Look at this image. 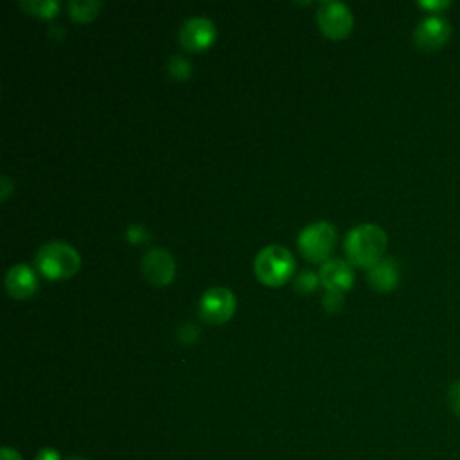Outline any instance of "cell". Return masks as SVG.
I'll return each mask as SVG.
<instances>
[{
  "label": "cell",
  "instance_id": "obj_1",
  "mask_svg": "<svg viewBox=\"0 0 460 460\" xmlns=\"http://www.w3.org/2000/svg\"><path fill=\"white\" fill-rule=\"evenodd\" d=\"M343 248L352 264L370 268L383 257L386 234L379 225L361 223L347 232Z\"/></svg>",
  "mask_w": 460,
  "mask_h": 460
},
{
  "label": "cell",
  "instance_id": "obj_2",
  "mask_svg": "<svg viewBox=\"0 0 460 460\" xmlns=\"http://www.w3.org/2000/svg\"><path fill=\"white\" fill-rule=\"evenodd\" d=\"M36 266L49 279H63L75 273L79 255L63 241H49L36 252Z\"/></svg>",
  "mask_w": 460,
  "mask_h": 460
},
{
  "label": "cell",
  "instance_id": "obj_3",
  "mask_svg": "<svg viewBox=\"0 0 460 460\" xmlns=\"http://www.w3.org/2000/svg\"><path fill=\"white\" fill-rule=\"evenodd\" d=\"M255 275L268 286H280L295 270V259L291 252L280 244H268L257 255L253 262Z\"/></svg>",
  "mask_w": 460,
  "mask_h": 460
},
{
  "label": "cell",
  "instance_id": "obj_4",
  "mask_svg": "<svg viewBox=\"0 0 460 460\" xmlns=\"http://www.w3.org/2000/svg\"><path fill=\"white\" fill-rule=\"evenodd\" d=\"M336 241V228L329 221H314L305 225L298 234V248L309 261H323L331 253Z\"/></svg>",
  "mask_w": 460,
  "mask_h": 460
},
{
  "label": "cell",
  "instance_id": "obj_5",
  "mask_svg": "<svg viewBox=\"0 0 460 460\" xmlns=\"http://www.w3.org/2000/svg\"><path fill=\"white\" fill-rule=\"evenodd\" d=\"M235 307L234 293L225 286H212L208 288L198 304V313L205 322L221 323L228 320Z\"/></svg>",
  "mask_w": 460,
  "mask_h": 460
},
{
  "label": "cell",
  "instance_id": "obj_6",
  "mask_svg": "<svg viewBox=\"0 0 460 460\" xmlns=\"http://www.w3.org/2000/svg\"><path fill=\"white\" fill-rule=\"evenodd\" d=\"M316 20L320 29L331 38H343L352 29V14L347 4L338 0H323L318 5Z\"/></svg>",
  "mask_w": 460,
  "mask_h": 460
},
{
  "label": "cell",
  "instance_id": "obj_7",
  "mask_svg": "<svg viewBox=\"0 0 460 460\" xmlns=\"http://www.w3.org/2000/svg\"><path fill=\"white\" fill-rule=\"evenodd\" d=\"M449 36H451V25L447 23V20H444L438 14H429L422 18L413 31V40L417 47L428 52L444 47Z\"/></svg>",
  "mask_w": 460,
  "mask_h": 460
},
{
  "label": "cell",
  "instance_id": "obj_8",
  "mask_svg": "<svg viewBox=\"0 0 460 460\" xmlns=\"http://www.w3.org/2000/svg\"><path fill=\"white\" fill-rule=\"evenodd\" d=\"M140 268L144 277L156 286H164L171 282L174 277V261L171 253L165 252L164 248H149L142 255Z\"/></svg>",
  "mask_w": 460,
  "mask_h": 460
},
{
  "label": "cell",
  "instance_id": "obj_9",
  "mask_svg": "<svg viewBox=\"0 0 460 460\" xmlns=\"http://www.w3.org/2000/svg\"><path fill=\"white\" fill-rule=\"evenodd\" d=\"M216 27L207 16H190L180 27V41L189 50H201L210 45Z\"/></svg>",
  "mask_w": 460,
  "mask_h": 460
},
{
  "label": "cell",
  "instance_id": "obj_10",
  "mask_svg": "<svg viewBox=\"0 0 460 460\" xmlns=\"http://www.w3.org/2000/svg\"><path fill=\"white\" fill-rule=\"evenodd\" d=\"M320 282L327 288V291H345L352 286L354 275L349 262L341 259H327L318 271Z\"/></svg>",
  "mask_w": 460,
  "mask_h": 460
},
{
  "label": "cell",
  "instance_id": "obj_11",
  "mask_svg": "<svg viewBox=\"0 0 460 460\" xmlns=\"http://www.w3.org/2000/svg\"><path fill=\"white\" fill-rule=\"evenodd\" d=\"M5 288L7 293L14 298H27L38 288V279L31 266L20 262L7 270L5 273Z\"/></svg>",
  "mask_w": 460,
  "mask_h": 460
},
{
  "label": "cell",
  "instance_id": "obj_12",
  "mask_svg": "<svg viewBox=\"0 0 460 460\" xmlns=\"http://www.w3.org/2000/svg\"><path fill=\"white\" fill-rule=\"evenodd\" d=\"M368 282L377 291H392L399 282V266L392 257H381L368 268Z\"/></svg>",
  "mask_w": 460,
  "mask_h": 460
},
{
  "label": "cell",
  "instance_id": "obj_13",
  "mask_svg": "<svg viewBox=\"0 0 460 460\" xmlns=\"http://www.w3.org/2000/svg\"><path fill=\"white\" fill-rule=\"evenodd\" d=\"M101 2L99 0H68L66 7L72 18L75 20H90L95 16V13L101 9Z\"/></svg>",
  "mask_w": 460,
  "mask_h": 460
},
{
  "label": "cell",
  "instance_id": "obj_14",
  "mask_svg": "<svg viewBox=\"0 0 460 460\" xmlns=\"http://www.w3.org/2000/svg\"><path fill=\"white\" fill-rule=\"evenodd\" d=\"M20 5L38 16H52L59 7L56 0H20Z\"/></svg>",
  "mask_w": 460,
  "mask_h": 460
},
{
  "label": "cell",
  "instance_id": "obj_15",
  "mask_svg": "<svg viewBox=\"0 0 460 460\" xmlns=\"http://www.w3.org/2000/svg\"><path fill=\"white\" fill-rule=\"evenodd\" d=\"M167 72L174 79H185V77L190 75V63L183 56H180V54L169 56V59H167Z\"/></svg>",
  "mask_w": 460,
  "mask_h": 460
},
{
  "label": "cell",
  "instance_id": "obj_16",
  "mask_svg": "<svg viewBox=\"0 0 460 460\" xmlns=\"http://www.w3.org/2000/svg\"><path fill=\"white\" fill-rule=\"evenodd\" d=\"M318 280H320V277H318L314 271L305 270V271H302V273L296 277V282H295V284H296V289H298V291H311V289L316 288Z\"/></svg>",
  "mask_w": 460,
  "mask_h": 460
},
{
  "label": "cell",
  "instance_id": "obj_17",
  "mask_svg": "<svg viewBox=\"0 0 460 460\" xmlns=\"http://www.w3.org/2000/svg\"><path fill=\"white\" fill-rule=\"evenodd\" d=\"M447 401L451 410L460 415V381H455L447 390Z\"/></svg>",
  "mask_w": 460,
  "mask_h": 460
},
{
  "label": "cell",
  "instance_id": "obj_18",
  "mask_svg": "<svg viewBox=\"0 0 460 460\" xmlns=\"http://www.w3.org/2000/svg\"><path fill=\"white\" fill-rule=\"evenodd\" d=\"M323 305L329 311H336L341 307V293L340 291H327L323 296Z\"/></svg>",
  "mask_w": 460,
  "mask_h": 460
},
{
  "label": "cell",
  "instance_id": "obj_19",
  "mask_svg": "<svg viewBox=\"0 0 460 460\" xmlns=\"http://www.w3.org/2000/svg\"><path fill=\"white\" fill-rule=\"evenodd\" d=\"M126 235H128V239H129L131 243H138V241H142V239L147 237V232H146V228L140 226V225H129Z\"/></svg>",
  "mask_w": 460,
  "mask_h": 460
},
{
  "label": "cell",
  "instance_id": "obj_20",
  "mask_svg": "<svg viewBox=\"0 0 460 460\" xmlns=\"http://www.w3.org/2000/svg\"><path fill=\"white\" fill-rule=\"evenodd\" d=\"M419 7H422L424 11H429V14H438L442 9L449 7V2H419Z\"/></svg>",
  "mask_w": 460,
  "mask_h": 460
},
{
  "label": "cell",
  "instance_id": "obj_21",
  "mask_svg": "<svg viewBox=\"0 0 460 460\" xmlns=\"http://www.w3.org/2000/svg\"><path fill=\"white\" fill-rule=\"evenodd\" d=\"M36 460H61V456H59V451H58V449H54V447H43V449L38 451Z\"/></svg>",
  "mask_w": 460,
  "mask_h": 460
},
{
  "label": "cell",
  "instance_id": "obj_22",
  "mask_svg": "<svg viewBox=\"0 0 460 460\" xmlns=\"http://www.w3.org/2000/svg\"><path fill=\"white\" fill-rule=\"evenodd\" d=\"M0 460H22L20 453L13 447H2L0 451Z\"/></svg>",
  "mask_w": 460,
  "mask_h": 460
},
{
  "label": "cell",
  "instance_id": "obj_23",
  "mask_svg": "<svg viewBox=\"0 0 460 460\" xmlns=\"http://www.w3.org/2000/svg\"><path fill=\"white\" fill-rule=\"evenodd\" d=\"M0 183H2V190H0V198H2V199H5V198H7V192H9V189H11V183H9V180H7V176H2V178H0Z\"/></svg>",
  "mask_w": 460,
  "mask_h": 460
},
{
  "label": "cell",
  "instance_id": "obj_24",
  "mask_svg": "<svg viewBox=\"0 0 460 460\" xmlns=\"http://www.w3.org/2000/svg\"><path fill=\"white\" fill-rule=\"evenodd\" d=\"M72 460H84V458H72Z\"/></svg>",
  "mask_w": 460,
  "mask_h": 460
}]
</instances>
